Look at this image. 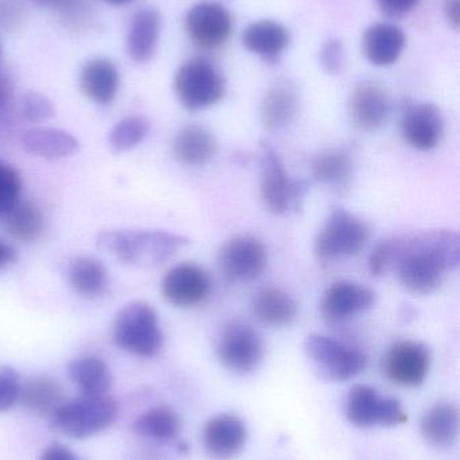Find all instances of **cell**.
<instances>
[{
	"instance_id": "6da1fadb",
	"label": "cell",
	"mask_w": 460,
	"mask_h": 460,
	"mask_svg": "<svg viewBox=\"0 0 460 460\" xmlns=\"http://www.w3.org/2000/svg\"><path fill=\"white\" fill-rule=\"evenodd\" d=\"M460 264V237L453 230H429L400 237L394 270L400 283L413 295H429L439 289L446 276Z\"/></svg>"
},
{
	"instance_id": "7a4b0ae2",
	"label": "cell",
	"mask_w": 460,
	"mask_h": 460,
	"mask_svg": "<svg viewBox=\"0 0 460 460\" xmlns=\"http://www.w3.org/2000/svg\"><path fill=\"white\" fill-rule=\"evenodd\" d=\"M189 238L165 230H113L97 235V246L134 267H157L189 245Z\"/></svg>"
},
{
	"instance_id": "3957f363",
	"label": "cell",
	"mask_w": 460,
	"mask_h": 460,
	"mask_svg": "<svg viewBox=\"0 0 460 460\" xmlns=\"http://www.w3.org/2000/svg\"><path fill=\"white\" fill-rule=\"evenodd\" d=\"M259 191L265 207L275 216L299 213L308 191L307 182L289 177L283 159L266 140L259 146Z\"/></svg>"
},
{
	"instance_id": "277c9868",
	"label": "cell",
	"mask_w": 460,
	"mask_h": 460,
	"mask_svg": "<svg viewBox=\"0 0 460 460\" xmlns=\"http://www.w3.org/2000/svg\"><path fill=\"white\" fill-rule=\"evenodd\" d=\"M118 416V404L107 394H83L64 402L51 415L54 429L72 439H86L105 431Z\"/></svg>"
},
{
	"instance_id": "5b68a950",
	"label": "cell",
	"mask_w": 460,
	"mask_h": 460,
	"mask_svg": "<svg viewBox=\"0 0 460 460\" xmlns=\"http://www.w3.org/2000/svg\"><path fill=\"white\" fill-rule=\"evenodd\" d=\"M176 96L185 110H207L226 94V78L213 62L194 58L184 62L175 75Z\"/></svg>"
},
{
	"instance_id": "8992f818",
	"label": "cell",
	"mask_w": 460,
	"mask_h": 460,
	"mask_svg": "<svg viewBox=\"0 0 460 460\" xmlns=\"http://www.w3.org/2000/svg\"><path fill=\"white\" fill-rule=\"evenodd\" d=\"M113 340L122 350L138 357H153L164 346L156 311L142 302L122 308L113 322Z\"/></svg>"
},
{
	"instance_id": "52a82bcc",
	"label": "cell",
	"mask_w": 460,
	"mask_h": 460,
	"mask_svg": "<svg viewBox=\"0 0 460 460\" xmlns=\"http://www.w3.org/2000/svg\"><path fill=\"white\" fill-rule=\"evenodd\" d=\"M372 230L361 218L345 209L329 213L315 240L320 260H337L358 254L369 243Z\"/></svg>"
},
{
	"instance_id": "ba28073f",
	"label": "cell",
	"mask_w": 460,
	"mask_h": 460,
	"mask_svg": "<svg viewBox=\"0 0 460 460\" xmlns=\"http://www.w3.org/2000/svg\"><path fill=\"white\" fill-rule=\"evenodd\" d=\"M304 351L315 364L319 375L331 383H345L364 372L367 358L362 351L335 338L311 334L305 338Z\"/></svg>"
},
{
	"instance_id": "9c48e42d",
	"label": "cell",
	"mask_w": 460,
	"mask_h": 460,
	"mask_svg": "<svg viewBox=\"0 0 460 460\" xmlns=\"http://www.w3.org/2000/svg\"><path fill=\"white\" fill-rule=\"evenodd\" d=\"M265 346L261 335L243 322H230L216 343L219 361L230 372L248 375L261 364Z\"/></svg>"
},
{
	"instance_id": "30bf717a",
	"label": "cell",
	"mask_w": 460,
	"mask_h": 460,
	"mask_svg": "<svg viewBox=\"0 0 460 460\" xmlns=\"http://www.w3.org/2000/svg\"><path fill=\"white\" fill-rule=\"evenodd\" d=\"M348 421L359 429L397 427L407 423L408 415L400 400L383 397L369 385H356L346 402Z\"/></svg>"
},
{
	"instance_id": "8fae6325",
	"label": "cell",
	"mask_w": 460,
	"mask_h": 460,
	"mask_svg": "<svg viewBox=\"0 0 460 460\" xmlns=\"http://www.w3.org/2000/svg\"><path fill=\"white\" fill-rule=\"evenodd\" d=\"M221 272L234 281H251L258 279L267 268L266 246L259 238L239 234L221 245L218 256Z\"/></svg>"
},
{
	"instance_id": "7c38bea8",
	"label": "cell",
	"mask_w": 460,
	"mask_h": 460,
	"mask_svg": "<svg viewBox=\"0 0 460 460\" xmlns=\"http://www.w3.org/2000/svg\"><path fill=\"white\" fill-rule=\"evenodd\" d=\"M234 29L231 13L218 2L196 3L185 15L186 34L197 48L213 50L230 40Z\"/></svg>"
},
{
	"instance_id": "4fadbf2b",
	"label": "cell",
	"mask_w": 460,
	"mask_h": 460,
	"mask_svg": "<svg viewBox=\"0 0 460 460\" xmlns=\"http://www.w3.org/2000/svg\"><path fill=\"white\" fill-rule=\"evenodd\" d=\"M431 351L418 341H399L391 346L383 358V370L389 380L402 386H420L431 369Z\"/></svg>"
},
{
	"instance_id": "5bb4252c",
	"label": "cell",
	"mask_w": 460,
	"mask_h": 460,
	"mask_svg": "<svg viewBox=\"0 0 460 460\" xmlns=\"http://www.w3.org/2000/svg\"><path fill=\"white\" fill-rule=\"evenodd\" d=\"M211 279L207 270L194 262H181L167 270L162 279V296L180 308L202 305L211 294Z\"/></svg>"
},
{
	"instance_id": "9a60e30c",
	"label": "cell",
	"mask_w": 460,
	"mask_h": 460,
	"mask_svg": "<svg viewBox=\"0 0 460 460\" xmlns=\"http://www.w3.org/2000/svg\"><path fill=\"white\" fill-rule=\"evenodd\" d=\"M401 134L405 142L415 150H434L445 135L442 111L431 102L410 105L401 118Z\"/></svg>"
},
{
	"instance_id": "2e32d148",
	"label": "cell",
	"mask_w": 460,
	"mask_h": 460,
	"mask_svg": "<svg viewBox=\"0 0 460 460\" xmlns=\"http://www.w3.org/2000/svg\"><path fill=\"white\" fill-rule=\"evenodd\" d=\"M375 292L364 284L338 281L324 292L320 300V313L329 322H342L372 310L375 305Z\"/></svg>"
},
{
	"instance_id": "e0dca14e",
	"label": "cell",
	"mask_w": 460,
	"mask_h": 460,
	"mask_svg": "<svg viewBox=\"0 0 460 460\" xmlns=\"http://www.w3.org/2000/svg\"><path fill=\"white\" fill-rule=\"evenodd\" d=\"M350 116L362 131H375L388 120L392 111L391 94L383 84L364 81L351 92Z\"/></svg>"
},
{
	"instance_id": "ac0fdd59",
	"label": "cell",
	"mask_w": 460,
	"mask_h": 460,
	"mask_svg": "<svg viewBox=\"0 0 460 460\" xmlns=\"http://www.w3.org/2000/svg\"><path fill=\"white\" fill-rule=\"evenodd\" d=\"M248 437L246 424L238 416L221 413L205 424L203 443L213 459L230 460L245 448Z\"/></svg>"
},
{
	"instance_id": "d6986e66",
	"label": "cell",
	"mask_w": 460,
	"mask_h": 460,
	"mask_svg": "<svg viewBox=\"0 0 460 460\" xmlns=\"http://www.w3.org/2000/svg\"><path fill=\"white\" fill-rule=\"evenodd\" d=\"M162 18L157 8L145 7L132 16L126 38V50L130 58L138 64L153 59L161 37Z\"/></svg>"
},
{
	"instance_id": "ffe728a7",
	"label": "cell",
	"mask_w": 460,
	"mask_h": 460,
	"mask_svg": "<svg viewBox=\"0 0 460 460\" xmlns=\"http://www.w3.org/2000/svg\"><path fill=\"white\" fill-rule=\"evenodd\" d=\"M299 110L300 94L296 84L291 80L277 81L262 102V124L267 131H284L293 123Z\"/></svg>"
},
{
	"instance_id": "44dd1931",
	"label": "cell",
	"mask_w": 460,
	"mask_h": 460,
	"mask_svg": "<svg viewBox=\"0 0 460 460\" xmlns=\"http://www.w3.org/2000/svg\"><path fill=\"white\" fill-rule=\"evenodd\" d=\"M121 85L118 66L111 59L96 57L81 67L80 89L95 104L108 105L116 99Z\"/></svg>"
},
{
	"instance_id": "7402d4cb",
	"label": "cell",
	"mask_w": 460,
	"mask_h": 460,
	"mask_svg": "<svg viewBox=\"0 0 460 460\" xmlns=\"http://www.w3.org/2000/svg\"><path fill=\"white\" fill-rule=\"evenodd\" d=\"M407 45L401 27L392 23L372 24L362 38L365 57L374 66L385 67L396 64Z\"/></svg>"
},
{
	"instance_id": "603a6c76",
	"label": "cell",
	"mask_w": 460,
	"mask_h": 460,
	"mask_svg": "<svg viewBox=\"0 0 460 460\" xmlns=\"http://www.w3.org/2000/svg\"><path fill=\"white\" fill-rule=\"evenodd\" d=\"M218 142L212 132L199 124H188L176 134L172 154L184 166H205L215 158Z\"/></svg>"
},
{
	"instance_id": "cb8c5ba5",
	"label": "cell",
	"mask_w": 460,
	"mask_h": 460,
	"mask_svg": "<svg viewBox=\"0 0 460 460\" xmlns=\"http://www.w3.org/2000/svg\"><path fill=\"white\" fill-rule=\"evenodd\" d=\"M291 42L289 30L272 19L253 22L242 34V43L250 53L273 62L286 50Z\"/></svg>"
},
{
	"instance_id": "d4e9b609",
	"label": "cell",
	"mask_w": 460,
	"mask_h": 460,
	"mask_svg": "<svg viewBox=\"0 0 460 460\" xmlns=\"http://www.w3.org/2000/svg\"><path fill=\"white\" fill-rule=\"evenodd\" d=\"M254 315L266 326H291L297 318L299 307L296 300L278 287H264L254 294L251 300Z\"/></svg>"
},
{
	"instance_id": "484cf974",
	"label": "cell",
	"mask_w": 460,
	"mask_h": 460,
	"mask_svg": "<svg viewBox=\"0 0 460 460\" xmlns=\"http://www.w3.org/2000/svg\"><path fill=\"white\" fill-rule=\"evenodd\" d=\"M421 435L435 447H451L458 439L459 410L454 402H437L421 419Z\"/></svg>"
},
{
	"instance_id": "4316f807",
	"label": "cell",
	"mask_w": 460,
	"mask_h": 460,
	"mask_svg": "<svg viewBox=\"0 0 460 460\" xmlns=\"http://www.w3.org/2000/svg\"><path fill=\"white\" fill-rule=\"evenodd\" d=\"M67 279L73 291L84 297L102 296L110 286L108 270L94 257L77 256L69 260Z\"/></svg>"
},
{
	"instance_id": "83f0119b",
	"label": "cell",
	"mask_w": 460,
	"mask_h": 460,
	"mask_svg": "<svg viewBox=\"0 0 460 460\" xmlns=\"http://www.w3.org/2000/svg\"><path fill=\"white\" fill-rule=\"evenodd\" d=\"M22 146L27 153L43 159H61L78 151V140L59 128L29 129L22 135Z\"/></svg>"
},
{
	"instance_id": "f1b7e54d",
	"label": "cell",
	"mask_w": 460,
	"mask_h": 460,
	"mask_svg": "<svg viewBox=\"0 0 460 460\" xmlns=\"http://www.w3.org/2000/svg\"><path fill=\"white\" fill-rule=\"evenodd\" d=\"M68 372L81 394L88 396H103L113 385V376L107 364L96 357L73 359L68 365Z\"/></svg>"
},
{
	"instance_id": "f546056e",
	"label": "cell",
	"mask_w": 460,
	"mask_h": 460,
	"mask_svg": "<svg viewBox=\"0 0 460 460\" xmlns=\"http://www.w3.org/2000/svg\"><path fill=\"white\" fill-rule=\"evenodd\" d=\"M353 174V158L342 148H329L313 159L312 175L321 185L342 188L350 182Z\"/></svg>"
},
{
	"instance_id": "4dcf8cb0",
	"label": "cell",
	"mask_w": 460,
	"mask_h": 460,
	"mask_svg": "<svg viewBox=\"0 0 460 460\" xmlns=\"http://www.w3.org/2000/svg\"><path fill=\"white\" fill-rule=\"evenodd\" d=\"M5 226L11 237L21 243H32L37 241L45 230V216L32 202L19 201L5 216Z\"/></svg>"
},
{
	"instance_id": "1f68e13d",
	"label": "cell",
	"mask_w": 460,
	"mask_h": 460,
	"mask_svg": "<svg viewBox=\"0 0 460 460\" xmlns=\"http://www.w3.org/2000/svg\"><path fill=\"white\" fill-rule=\"evenodd\" d=\"M135 434L146 439L173 440L181 431V419L176 411L169 407H156L146 411L135 420Z\"/></svg>"
},
{
	"instance_id": "d6a6232c",
	"label": "cell",
	"mask_w": 460,
	"mask_h": 460,
	"mask_svg": "<svg viewBox=\"0 0 460 460\" xmlns=\"http://www.w3.org/2000/svg\"><path fill=\"white\" fill-rule=\"evenodd\" d=\"M61 386L50 378H32L22 386L21 397L24 405L40 416L53 415L64 402Z\"/></svg>"
},
{
	"instance_id": "836d02e7",
	"label": "cell",
	"mask_w": 460,
	"mask_h": 460,
	"mask_svg": "<svg viewBox=\"0 0 460 460\" xmlns=\"http://www.w3.org/2000/svg\"><path fill=\"white\" fill-rule=\"evenodd\" d=\"M150 131V123L143 116H129L119 120L110 131L111 148L115 153L131 150L145 140Z\"/></svg>"
},
{
	"instance_id": "e575fe53",
	"label": "cell",
	"mask_w": 460,
	"mask_h": 460,
	"mask_svg": "<svg viewBox=\"0 0 460 460\" xmlns=\"http://www.w3.org/2000/svg\"><path fill=\"white\" fill-rule=\"evenodd\" d=\"M53 8L59 22L73 32L86 31L94 18L92 0H57Z\"/></svg>"
},
{
	"instance_id": "d590c367",
	"label": "cell",
	"mask_w": 460,
	"mask_h": 460,
	"mask_svg": "<svg viewBox=\"0 0 460 460\" xmlns=\"http://www.w3.org/2000/svg\"><path fill=\"white\" fill-rule=\"evenodd\" d=\"M400 251V237L386 238L380 241L367 260L369 272L375 278L386 275L396 265Z\"/></svg>"
},
{
	"instance_id": "8d00e7d4",
	"label": "cell",
	"mask_w": 460,
	"mask_h": 460,
	"mask_svg": "<svg viewBox=\"0 0 460 460\" xmlns=\"http://www.w3.org/2000/svg\"><path fill=\"white\" fill-rule=\"evenodd\" d=\"M21 191L19 172L10 164L0 162V218L5 217L18 204Z\"/></svg>"
},
{
	"instance_id": "74e56055",
	"label": "cell",
	"mask_w": 460,
	"mask_h": 460,
	"mask_svg": "<svg viewBox=\"0 0 460 460\" xmlns=\"http://www.w3.org/2000/svg\"><path fill=\"white\" fill-rule=\"evenodd\" d=\"M21 112L30 123H42L53 118L54 107L48 97L32 91L22 96Z\"/></svg>"
},
{
	"instance_id": "f35d334b",
	"label": "cell",
	"mask_w": 460,
	"mask_h": 460,
	"mask_svg": "<svg viewBox=\"0 0 460 460\" xmlns=\"http://www.w3.org/2000/svg\"><path fill=\"white\" fill-rule=\"evenodd\" d=\"M22 384L18 372L13 367L0 369V412L11 410L21 397Z\"/></svg>"
},
{
	"instance_id": "ab89813d",
	"label": "cell",
	"mask_w": 460,
	"mask_h": 460,
	"mask_svg": "<svg viewBox=\"0 0 460 460\" xmlns=\"http://www.w3.org/2000/svg\"><path fill=\"white\" fill-rule=\"evenodd\" d=\"M345 62L346 50L342 40L331 38L324 42L320 50V65L324 72L332 75H338L342 72Z\"/></svg>"
},
{
	"instance_id": "60d3db41",
	"label": "cell",
	"mask_w": 460,
	"mask_h": 460,
	"mask_svg": "<svg viewBox=\"0 0 460 460\" xmlns=\"http://www.w3.org/2000/svg\"><path fill=\"white\" fill-rule=\"evenodd\" d=\"M22 0H0V29L11 32L19 30L26 19Z\"/></svg>"
},
{
	"instance_id": "b9f144b4",
	"label": "cell",
	"mask_w": 460,
	"mask_h": 460,
	"mask_svg": "<svg viewBox=\"0 0 460 460\" xmlns=\"http://www.w3.org/2000/svg\"><path fill=\"white\" fill-rule=\"evenodd\" d=\"M419 0H377L378 7L389 18H401L415 10Z\"/></svg>"
},
{
	"instance_id": "7bdbcfd3",
	"label": "cell",
	"mask_w": 460,
	"mask_h": 460,
	"mask_svg": "<svg viewBox=\"0 0 460 460\" xmlns=\"http://www.w3.org/2000/svg\"><path fill=\"white\" fill-rule=\"evenodd\" d=\"M40 460H78V458L65 446L51 445L42 451Z\"/></svg>"
},
{
	"instance_id": "ee69618b",
	"label": "cell",
	"mask_w": 460,
	"mask_h": 460,
	"mask_svg": "<svg viewBox=\"0 0 460 460\" xmlns=\"http://www.w3.org/2000/svg\"><path fill=\"white\" fill-rule=\"evenodd\" d=\"M14 85L10 75L0 70V113L10 104Z\"/></svg>"
},
{
	"instance_id": "f6af8a7d",
	"label": "cell",
	"mask_w": 460,
	"mask_h": 460,
	"mask_svg": "<svg viewBox=\"0 0 460 460\" xmlns=\"http://www.w3.org/2000/svg\"><path fill=\"white\" fill-rule=\"evenodd\" d=\"M445 15L448 24L454 30H458L460 24V0H447L445 4Z\"/></svg>"
},
{
	"instance_id": "bcb514c9",
	"label": "cell",
	"mask_w": 460,
	"mask_h": 460,
	"mask_svg": "<svg viewBox=\"0 0 460 460\" xmlns=\"http://www.w3.org/2000/svg\"><path fill=\"white\" fill-rule=\"evenodd\" d=\"M16 261V252L13 246L0 240V270H5Z\"/></svg>"
},
{
	"instance_id": "7dc6e473",
	"label": "cell",
	"mask_w": 460,
	"mask_h": 460,
	"mask_svg": "<svg viewBox=\"0 0 460 460\" xmlns=\"http://www.w3.org/2000/svg\"><path fill=\"white\" fill-rule=\"evenodd\" d=\"M103 2L111 5H126L129 4V3L134 2V0H103Z\"/></svg>"
},
{
	"instance_id": "c3c4849f",
	"label": "cell",
	"mask_w": 460,
	"mask_h": 460,
	"mask_svg": "<svg viewBox=\"0 0 460 460\" xmlns=\"http://www.w3.org/2000/svg\"><path fill=\"white\" fill-rule=\"evenodd\" d=\"M35 2H37L38 4L49 5V7H53V4L54 3L57 2V0H35Z\"/></svg>"
},
{
	"instance_id": "681fc988",
	"label": "cell",
	"mask_w": 460,
	"mask_h": 460,
	"mask_svg": "<svg viewBox=\"0 0 460 460\" xmlns=\"http://www.w3.org/2000/svg\"><path fill=\"white\" fill-rule=\"evenodd\" d=\"M2 58H3V48H2V43H0V64H2Z\"/></svg>"
}]
</instances>
